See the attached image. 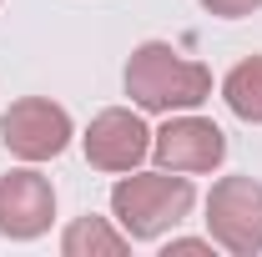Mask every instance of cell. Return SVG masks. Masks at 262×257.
Returning a JSON list of instances; mask_svg holds the SVG:
<instances>
[{
  "label": "cell",
  "instance_id": "7a4b0ae2",
  "mask_svg": "<svg viewBox=\"0 0 262 257\" xmlns=\"http://www.w3.org/2000/svg\"><path fill=\"white\" fill-rule=\"evenodd\" d=\"M192 182L187 172H131L111 187V212L131 242H157L166 227H177L192 212Z\"/></svg>",
  "mask_w": 262,
  "mask_h": 257
},
{
  "label": "cell",
  "instance_id": "9c48e42d",
  "mask_svg": "<svg viewBox=\"0 0 262 257\" xmlns=\"http://www.w3.org/2000/svg\"><path fill=\"white\" fill-rule=\"evenodd\" d=\"M222 101L232 106V116L262 126V56H247V61H237L227 71V81H222Z\"/></svg>",
  "mask_w": 262,
  "mask_h": 257
},
{
  "label": "cell",
  "instance_id": "277c9868",
  "mask_svg": "<svg viewBox=\"0 0 262 257\" xmlns=\"http://www.w3.org/2000/svg\"><path fill=\"white\" fill-rule=\"evenodd\" d=\"M0 141L20 161H51L71 146V116L46 96H26L0 116Z\"/></svg>",
  "mask_w": 262,
  "mask_h": 257
},
{
  "label": "cell",
  "instance_id": "ba28073f",
  "mask_svg": "<svg viewBox=\"0 0 262 257\" xmlns=\"http://www.w3.org/2000/svg\"><path fill=\"white\" fill-rule=\"evenodd\" d=\"M126 247H131V237L116 232L106 217H76L61 232V252L66 257H116V252H126Z\"/></svg>",
  "mask_w": 262,
  "mask_h": 257
},
{
  "label": "cell",
  "instance_id": "30bf717a",
  "mask_svg": "<svg viewBox=\"0 0 262 257\" xmlns=\"http://www.w3.org/2000/svg\"><path fill=\"white\" fill-rule=\"evenodd\" d=\"M262 0H202V10H212V15H227V20H237V15H252Z\"/></svg>",
  "mask_w": 262,
  "mask_h": 257
},
{
  "label": "cell",
  "instance_id": "5b68a950",
  "mask_svg": "<svg viewBox=\"0 0 262 257\" xmlns=\"http://www.w3.org/2000/svg\"><path fill=\"white\" fill-rule=\"evenodd\" d=\"M151 157L162 161L166 172H187V177L192 172H212V166H222V157H227V136H222L217 121L182 111L162 131H151Z\"/></svg>",
  "mask_w": 262,
  "mask_h": 257
},
{
  "label": "cell",
  "instance_id": "6da1fadb",
  "mask_svg": "<svg viewBox=\"0 0 262 257\" xmlns=\"http://www.w3.org/2000/svg\"><path fill=\"white\" fill-rule=\"evenodd\" d=\"M126 96L141 111H157V116L196 111L212 96V71L202 61H187L166 40H146V46L131 51V61H126Z\"/></svg>",
  "mask_w": 262,
  "mask_h": 257
},
{
  "label": "cell",
  "instance_id": "8fae6325",
  "mask_svg": "<svg viewBox=\"0 0 262 257\" xmlns=\"http://www.w3.org/2000/svg\"><path fill=\"white\" fill-rule=\"evenodd\" d=\"M212 247H217V242H212V237H177V242H166V257L177 252H212Z\"/></svg>",
  "mask_w": 262,
  "mask_h": 257
},
{
  "label": "cell",
  "instance_id": "8992f818",
  "mask_svg": "<svg viewBox=\"0 0 262 257\" xmlns=\"http://www.w3.org/2000/svg\"><path fill=\"white\" fill-rule=\"evenodd\" d=\"M81 146H86V161L96 172H136L146 161V152H151V131H146V121L136 111L111 106V111L91 116Z\"/></svg>",
  "mask_w": 262,
  "mask_h": 257
},
{
  "label": "cell",
  "instance_id": "3957f363",
  "mask_svg": "<svg viewBox=\"0 0 262 257\" xmlns=\"http://www.w3.org/2000/svg\"><path fill=\"white\" fill-rule=\"evenodd\" d=\"M207 237L232 257L262 252V182L222 177L207 197Z\"/></svg>",
  "mask_w": 262,
  "mask_h": 257
},
{
  "label": "cell",
  "instance_id": "52a82bcc",
  "mask_svg": "<svg viewBox=\"0 0 262 257\" xmlns=\"http://www.w3.org/2000/svg\"><path fill=\"white\" fill-rule=\"evenodd\" d=\"M51 217H56V192L40 172L20 166V172L0 177V237L31 242L51 227Z\"/></svg>",
  "mask_w": 262,
  "mask_h": 257
}]
</instances>
